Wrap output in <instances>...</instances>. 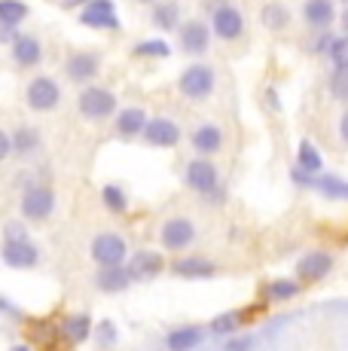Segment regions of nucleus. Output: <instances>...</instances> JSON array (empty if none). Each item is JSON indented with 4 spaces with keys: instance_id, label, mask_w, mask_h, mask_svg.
Here are the masks:
<instances>
[{
    "instance_id": "nucleus-25",
    "label": "nucleus",
    "mask_w": 348,
    "mask_h": 351,
    "mask_svg": "<svg viewBox=\"0 0 348 351\" xmlns=\"http://www.w3.org/2000/svg\"><path fill=\"white\" fill-rule=\"evenodd\" d=\"M28 3L25 0H0V25H10V28H18V25L28 19Z\"/></svg>"
},
{
    "instance_id": "nucleus-20",
    "label": "nucleus",
    "mask_w": 348,
    "mask_h": 351,
    "mask_svg": "<svg viewBox=\"0 0 348 351\" xmlns=\"http://www.w3.org/2000/svg\"><path fill=\"white\" fill-rule=\"evenodd\" d=\"M147 110H140V107H125V110L116 113V134H123V138H135V134H144L147 128Z\"/></svg>"
},
{
    "instance_id": "nucleus-42",
    "label": "nucleus",
    "mask_w": 348,
    "mask_h": 351,
    "mask_svg": "<svg viewBox=\"0 0 348 351\" xmlns=\"http://www.w3.org/2000/svg\"><path fill=\"white\" fill-rule=\"evenodd\" d=\"M339 134H343V141L348 144V113L343 117V123H339Z\"/></svg>"
},
{
    "instance_id": "nucleus-28",
    "label": "nucleus",
    "mask_w": 348,
    "mask_h": 351,
    "mask_svg": "<svg viewBox=\"0 0 348 351\" xmlns=\"http://www.w3.org/2000/svg\"><path fill=\"white\" fill-rule=\"evenodd\" d=\"M297 159H299V171L309 174V178H312V174H318V171H321V162H324V159H321V153L314 150L309 141H303V144H299Z\"/></svg>"
},
{
    "instance_id": "nucleus-5",
    "label": "nucleus",
    "mask_w": 348,
    "mask_h": 351,
    "mask_svg": "<svg viewBox=\"0 0 348 351\" xmlns=\"http://www.w3.org/2000/svg\"><path fill=\"white\" fill-rule=\"evenodd\" d=\"M25 101H28L31 110L37 113H49L58 107V101H62V89H58V83L52 77H34L28 83V89H25Z\"/></svg>"
},
{
    "instance_id": "nucleus-13",
    "label": "nucleus",
    "mask_w": 348,
    "mask_h": 351,
    "mask_svg": "<svg viewBox=\"0 0 348 351\" xmlns=\"http://www.w3.org/2000/svg\"><path fill=\"white\" fill-rule=\"evenodd\" d=\"M211 43V34L205 28V22H184L180 25V49L186 56H202Z\"/></svg>"
},
{
    "instance_id": "nucleus-4",
    "label": "nucleus",
    "mask_w": 348,
    "mask_h": 351,
    "mask_svg": "<svg viewBox=\"0 0 348 351\" xmlns=\"http://www.w3.org/2000/svg\"><path fill=\"white\" fill-rule=\"evenodd\" d=\"M177 89H180V95L190 98V101L208 98L214 92V71L208 64H190L184 73H180Z\"/></svg>"
},
{
    "instance_id": "nucleus-18",
    "label": "nucleus",
    "mask_w": 348,
    "mask_h": 351,
    "mask_svg": "<svg viewBox=\"0 0 348 351\" xmlns=\"http://www.w3.org/2000/svg\"><path fill=\"white\" fill-rule=\"evenodd\" d=\"M10 141H12V153H16L18 159L34 156L40 147H43V138H40V132L34 125H18L16 132L10 134Z\"/></svg>"
},
{
    "instance_id": "nucleus-26",
    "label": "nucleus",
    "mask_w": 348,
    "mask_h": 351,
    "mask_svg": "<svg viewBox=\"0 0 348 351\" xmlns=\"http://www.w3.org/2000/svg\"><path fill=\"white\" fill-rule=\"evenodd\" d=\"M101 202H104V208L110 214H125L129 211V195H125V190L119 184H107L101 190Z\"/></svg>"
},
{
    "instance_id": "nucleus-45",
    "label": "nucleus",
    "mask_w": 348,
    "mask_h": 351,
    "mask_svg": "<svg viewBox=\"0 0 348 351\" xmlns=\"http://www.w3.org/2000/svg\"><path fill=\"white\" fill-rule=\"evenodd\" d=\"M138 3H153V0H138Z\"/></svg>"
},
{
    "instance_id": "nucleus-21",
    "label": "nucleus",
    "mask_w": 348,
    "mask_h": 351,
    "mask_svg": "<svg viewBox=\"0 0 348 351\" xmlns=\"http://www.w3.org/2000/svg\"><path fill=\"white\" fill-rule=\"evenodd\" d=\"M171 272L180 278H208V275H214V263L205 256H180L171 263Z\"/></svg>"
},
{
    "instance_id": "nucleus-3",
    "label": "nucleus",
    "mask_w": 348,
    "mask_h": 351,
    "mask_svg": "<svg viewBox=\"0 0 348 351\" xmlns=\"http://www.w3.org/2000/svg\"><path fill=\"white\" fill-rule=\"evenodd\" d=\"M125 256H129V247H125V239L119 232H101L92 239V260L101 269L125 266Z\"/></svg>"
},
{
    "instance_id": "nucleus-30",
    "label": "nucleus",
    "mask_w": 348,
    "mask_h": 351,
    "mask_svg": "<svg viewBox=\"0 0 348 351\" xmlns=\"http://www.w3.org/2000/svg\"><path fill=\"white\" fill-rule=\"evenodd\" d=\"M297 293H299V285L290 278H278V281H269V285H266V296H269V300H278V302L293 300Z\"/></svg>"
},
{
    "instance_id": "nucleus-27",
    "label": "nucleus",
    "mask_w": 348,
    "mask_h": 351,
    "mask_svg": "<svg viewBox=\"0 0 348 351\" xmlns=\"http://www.w3.org/2000/svg\"><path fill=\"white\" fill-rule=\"evenodd\" d=\"M260 19H263V25L269 31H284L287 25H290V12H287V6H281V3H266L263 12H260Z\"/></svg>"
},
{
    "instance_id": "nucleus-41",
    "label": "nucleus",
    "mask_w": 348,
    "mask_h": 351,
    "mask_svg": "<svg viewBox=\"0 0 348 351\" xmlns=\"http://www.w3.org/2000/svg\"><path fill=\"white\" fill-rule=\"evenodd\" d=\"M89 0H62V6L64 10H77V6H86Z\"/></svg>"
},
{
    "instance_id": "nucleus-22",
    "label": "nucleus",
    "mask_w": 348,
    "mask_h": 351,
    "mask_svg": "<svg viewBox=\"0 0 348 351\" xmlns=\"http://www.w3.org/2000/svg\"><path fill=\"white\" fill-rule=\"evenodd\" d=\"M62 336L71 342V346H83L86 339H92V318L83 312L68 315L62 324Z\"/></svg>"
},
{
    "instance_id": "nucleus-9",
    "label": "nucleus",
    "mask_w": 348,
    "mask_h": 351,
    "mask_svg": "<svg viewBox=\"0 0 348 351\" xmlns=\"http://www.w3.org/2000/svg\"><path fill=\"white\" fill-rule=\"evenodd\" d=\"M98 71H101V58L95 52H73L64 62V73L73 83H89V80L98 77Z\"/></svg>"
},
{
    "instance_id": "nucleus-31",
    "label": "nucleus",
    "mask_w": 348,
    "mask_h": 351,
    "mask_svg": "<svg viewBox=\"0 0 348 351\" xmlns=\"http://www.w3.org/2000/svg\"><path fill=\"white\" fill-rule=\"evenodd\" d=\"M153 25L162 31L177 28V3H156V10H153Z\"/></svg>"
},
{
    "instance_id": "nucleus-19",
    "label": "nucleus",
    "mask_w": 348,
    "mask_h": 351,
    "mask_svg": "<svg viewBox=\"0 0 348 351\" xmlns=\"http://www.w3.org/2000/svg\"><path fill=\"white\" fill-rule=\"evenodd\" d=\"M129 285H132V275L125 266H107L95 275V287L101 293H123Z\"/></svg>"
},
{
    "instance_id": "nucleus-39",
    "label": "nucleus",
    "mask_w": 348,
    "mask_h": 351,
    "mask_svg": "<svg viewBox=\"0 0 348 351\" xmlns=\"http://www.w3.org/2000/svg\"><path fill=\"white\" fill-rule=\"evenodd\" d=\"M12 153V141H10V134L0 128V162H6V156Z\"/></svg>"
},
{
    "instance_id": "nucleus-16",
    "label": "nucleus",
    "mask_w": 348,
    "mask_h": 351,
    "mask_svg": "<svg viewBox=\"0 0 348 351\" xmlns=\"http://www.w3.org/2000/svg\"><path fill=\"white\" fill-rule=\"evenodd\" d=\"M214 31H217L220 40H236L238 34L245 31V19L236 6H220L214 10Z\"/></svg>"
},
{
    "instance_id": "nucleus-6",
    "label": "nucleus",
    "mask_w": 348,
    "mask_h": 351,
    "mask_svg": "<svg viewBox=\"0 0 348 351\" xmlns=\"http://www.w3.org/2000/svg\"><path fill=\"white\" fill-rule=\"evenodd\" d=\"M79 22L95 31H116L119 28V16H116L113 0H89V3L79 10Z\"/></svg>"
},
{
    "instance_id": "nucleus-17",
    "label": "nucleus",
    "mask_w": 348,
    "mask_h": 351,
    "mask_svg": "<svg viewBox=\"0 0 348 351\" xmlns=\"http://www.w3.org/2000/svg\"><path fill=\"white\" fill-rule=\"evenodd\" d=\"M144 141L153 147H174L180 141V128L171 123V119H150L144 128Z\"/></svg>"
},
{
    "instance_id": "nucleus-29",
    "label": "nucleus",
    "mask_w": 348,
    "mask_h": 351,
    "mask_svg": "<svg viewBox=\"0 0 348 351\" xmlns=\"http://www.w3.org/2000/svg\"><path fill=\"white\" fill-rule=\"evenodd\" d=\"M238 324H242V315L223 312V315H217V318L211 321L208 333H214V336H236L238 333Z\"/></svg>"
},
{
    "instance_id": "nucleus-37",
    "label": "nucleus",
    "mask_w": 348,
    "mask_h": 351,
    "mask_svg": "<svg viewBox=\"0 0 348 351\" xmlns=\"http://www.w3.org/2000/svg\"><path fill=\"white\" fill-rule=\"evenodd\" d=\"M253 348V339L251 336H229V339H226V346H223V351H251Z\"/></svg>"
},
{
    "instance_id": "nucleus-36",
    "label": "nucleus",
    "mask_w": 348,
    "mask_h": 351,
    "mask_svg": "<svg viewBox=\"0 0 348 351\" xmlns=\"http://www.w3.org/2000/svg\"><path fill=\"white\" fill-rule=\"evenodd\" d=\"M25 239H31L28 226H25L22 220H6L3 223V241H25Z\"/></svg>"
},
{
    "instance_id": "nucleus-7",
    "label": "nucleus",
    "mask_w": 348,
    "mask_h": 351,
    "mask_svg": "<svg viewBox=\"0 0 348 351\" xmlns=\"http://www.w3.org/2000/svg\"><path fill=\"white\" fill-rule=\"evenodd\" d=\"M159 241H162L165 251H184V247H190L196 241V226L186 217H171L159 229Z\"/></svg>"
},
{
    "instance_id": "nucleus-10",
    "label": "nucleus",
    "mask_w": 348,
    "mask_h": 351,
    "mask_svg": "<svg viewBox=\"0 0 348 351\" xmlns=\"http://www.w3.org/2000/svg\"><path fill=\"white\" fill-rule=\"evenodd\" d=\"M186 184L196 193H214L217 190V168H214V162H208L205 156L192 159L186 165Z\"/></svg>"
},
{
    "instance_id": "nucleus-43",
    "label": "nucleus",
    "mask_w": 348,
    "mask_h": 351,
    "mask_svg": "<svg viewBox=\"0 0 348 351\" xmlns=\"http://www.w3.org/2000/svg\"><path fill=\"white\" fill-rule=\"evenodd\" d=\"M10 351H31V346H12Z\"/></svg>"
},
{
    "instance_id": "nucleus-40",
    "label": "nucleus",
    "mask_w": 348,
    "mask_h": 351,
    "mask_svg": "<svg viewBox=\"0 0 348 351\" xmlns=\"http://www.w3.org/2000/svg\"><path fill=\"white\" fill-rule=\"evenodd\" d=\"M18 34H16V28H10V25H0V43H12Z\"/></svg>"
},
{
    "instance_id": "nucleus-24",
    "label": "nucleus",
    "mask_w": 348,
    "mask_h": 351,
    "mask_svg": "<svg viewBox=\"0 0 348 351\" xmlns=\"http://www.w3.org/2000/svg\"><path fill=\"white\" fill-rule=\"evenodd\" d=\"M303 16L312 28H330V22L336 19V12H333L330 0H309L306 10H303Z\"/></svg>"
},
{
    "instance_id": "nucleus-15",
    "label": "nucleus",
    "mask_w": 348,
    "mask_h": 351,
    "mask_svg": "<svg viewBox=\"0 0 348 351\" xmlns=\"http://www.w3.org/2000/svg\"><path fill=\"white\" fill-rule=\"evenodd\" d=\"M205 339V327L199 324H184V327H174L169 336H165V348L169 351H192L199 348Z\"/></svg>"
},
{
    "instance_id": "nucleus-33",
    "label": "nucleus",
    "mask_w": 348,
    "mask_h": 351,
    "mask_svg": "<svg viewBox=\"0 0 348 351\" xmlns=\"http://www.w3.org/2000/svg\"><path fill=\"white\" fill-rule=\"evenodd\" d=\"M327 56H330V62L336 67H348V34H345V37H333Z\"/></svg>"
},
{
    "instance_id": "nucleus-11",
    "label": "nucleus",
    "mask_w": 348,
    "mask_h": 351,
    "mask_svg": "<svg viewBox=\"0 0 348 351\" xmlns=\"http://www.w3.org/2000/svg\"><path fill=\"white\" fill-rule=\"evenodd\" d=\"M10 56L18 67H37L40 58H43V46H40L34 34H18L10 43Z\"/></svg>"
},
{
    "instance_id": "nucleus-1",
    "label": "nucleus",
    "mask_w": 348,
    "mask_h": 351,
    "mask_svg": "<svg viewBox=\"0 0 348 351\" xmlns=\"http://www.w3.org/2000/svg\"><path fill=\"white\" fill-rule=\"evenodd\" d=\"M77 110L89 123H101V119L116 113V95L110 89H104V86H86L77 98Z\"/></svg>"
},
{
    "instance_id": "nucleus-35",
    "label": "nucleus",
    "mask_w": 348,
    "mask_h": 351,
    "mask_svg": "<svg viewBox=\"0 0 348 351\" xmlns=\"http://www.w3.org/2000/svg\"><path fill=\"white\" fill-rule=\"evenodd\" d=\"M330 92H333V98H348V67H336L333 71Z\"/></svg>"
},
{
    "instance_id": "nucleus-34",
    "label": "nucleus",
    "mask_w": 348,
    "mask_h": 351,
    "mask_svg": "<svg viewBox=\"0 0 348 351\" xmlns=\"http://www.w3.org/2000/svg\"><path fill=\"white\" fill-rule=\"evenodd\" d=\"M135 56H156V58H165V56H169V43H165V40H144V43L135 46Z\"/></svg>"
},
{
    "instance_id": "nucleus-14",
    "label": "nucleus",
    "mask_w": 348,
    "mask_h": 351,
    "mask_svg": "<svg viewBox=\"0 0 348 351\" xmlns=\"http://www.w3.org/2000/svg\"><path fill=\"white\" fill-rule=\"evenodd\" d=\"M162 256H159L156 251H138L135 256L129 260V275H132V281H150V278H156L159 272H162Z\"/></svg>"
},
{
    "instance_id": "nucleus-23",
    "label": "nucleus",
    "mask_w": 348,
    "mask_h": 351,
    "mask_svg": "<svg viewBox=\"0 0 348 351\" xmlns=\"http://www.w3.org/2000/svg\"><path fill=\"white\" fill-rule=\"evenodd\" d=\"M190 141L202 156H211V153H217L220 147H223V132H220L217 125H199Z\"/></svg>"
},
{
    "instance_id": "nucleus-12",
    "label": "nucleus",
    "mask_w": 348,
    "mask_h": 351,
    "mask_svg": "<svg viewBox=\"0 0 348 351\" xmlns=\"http://www.w3.org/2000/svg\"><path fill=\"white\" fill-rule=\"evenodd\" d=\"M330 269H333V256L324 254V251H312V254H306L303 260L297 263V275H299V281H303V285L321 281L327 272H330Z\"/></svg>"
},
{
    "instance_id": "nucleus-2",
    "label": "nucleus",
    "mask_w": 348,
    "mask_h": 351,
    "mask_svg": "<svg viewBox=\"0 0 348 351\" xmlns=\"http://www.w3.org/2000/svg\"><path fill=\"white\" fill-rule=\"evenodd\" d=\"M55 211V190L46 184H31L28 190H22V217L31 223H43Z\"/></svg>"
},
{
    "instance_id": "nucleus-8",
    "label": "nucleus",
    "mask_w": 348,
    "mask_h": 351,
    "mask_svg": "<svg viewBox=\"0 0 348 351\" xmlns=\"http://www.w3.org/2000/svg\"><path fill=\"white\" fill-rule=\"evenodd\" d=\"M0 260H3L10 269H34V266H40V247L31 239L3 241V247H0Z\"/></svg>"
},
{
    "instance_id": "nucleus-44",
    "label": "nucleus",
    "mask_w": 348,
    "mask_h": 351,
    "mask_svg": "<svg viewBox=\"0 0 348 351\" xmlns=\"http://www.w3.org/2000/svg\"><path fill=\"white\" fill-rule=\"evenodd\" d=\"M343 25L348 28V6H345V12H343Z\"/></svg>"
},
{
    "instance_id": "nucleus-32",
    "label": "nucleus",
    "mask_w": 348,
    "mask_h": 351,
    "mask_svg": "<svg viewBox=\"0 0 348 351\" xmlns=\"http://www.w3.org/2000/svg\"><path fill=\"white\" fill-rule=\"evenodd\" d=\"M92 336H95L98 348H113V346H116V339H119L116 324H113V321H101V324H95V327H92Z\"/></svg>"
},
{
    "instance_id": "nucleus-38",
    "label": "nucleus",
    "mask_w": 348,
    "mask_h": 351,
    "mask_svg": "<svg viewBox=\"0 0 348 351\" xmlns=\"http://www.w3.org/2000/svg\"><path fill=\"white\" fill-rule=\"evenodd\" d=\"M0 315H6V318H22V312H18V308L16 306H12V302L10 300H6V296H0Z\"/></svg>"
}]
</instances>
